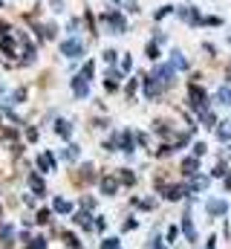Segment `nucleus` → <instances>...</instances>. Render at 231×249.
I'll return each instance as SVG.
<instances>
[{"instance_id":"f257e3e1","label":"nucleus","mask_w":231,"mask_h":249,"mask_svg":"<svg viewBox=\"0 0 231 249\" xmlns=\"http://www.w3.org/2000/svg\"><path fill=\"white\" fill-rule=\"evenodd\" d=\"M61 55H66V58H78V55H84V44H81L78 38H69V41L61 44Z\"/></svg>"},{"instance_id":"f03ea898","label":"nucleus","mask_w":231,"mask_h":249,"mask_svg":"<svg viewBox=\"0 0 231 249\" xmlns=\"http://www.w3.org/2000/svg\"><path fill=\"white\" fill-rule=\"evenodd\" d=\"M191 107H194V110H199V113H202V110L208 107L205 90H202V87H197V84H191Z\"/></svg>"},{"instance_id":"7ed1b4c3","label":"nucleus","mask_w":231,"mask_h":249,"mask_svg":"<svg viewBox=\"0 0 231 249\" xmlns=\"http://www.w3.org/2000/svg\"><path fill=\"white\" fill-rule=\"evenodd\" d=\"M171 81H173V67H171V64H168V67H159V70L153 72V84H159L162 90H165Z\"/></svg>"},{"instance_id":"20e7f679","label":"nucleus","mask_w":231,"mask_h":249,"mask_svg":"<svg viewBox=\"0 0 231 249\" xmlns=\"http://www.w3.org/2000/svg\"><path fill=\"white\" fill-rule=\"evenodd\" d=\"M104 23L113 29V35H121V32H124V18H121L118 12H110V15L104 18Z\"/></svg>"},{"instance_id":"39448f33","label":"nucleus","mask_w":231,"mask_h":249,"mask_svg":"<svg viewBox=\"0 0 231 249\" xmlns=\"http://www.w3.org/2000/svg\"><path fill=\"white\" fill-rule=\"evenodd\" d=\"M179 18H182V20H188V23H202V18H199V12H194L191 6H185V9H179Z\"/></svg>"},{"instance_id":"423d86ee","label":"nucleus","mask_w":231,"mask_h":249,"mask_svg":"<svg viewBox=\"0 0 231 249\" xmlns=\"http://www.w3.org/2000/svg\"><path fill=\"white\" fill-rule=\"evenodd\" d=\"M72 90H75V96H78V99H84V96L90 93V84L78 75V78H72Z\"/></svg>"},{"instance_id":"0eeeda50","label":"nucleus","mask_w":231,"mask_h":249,"mask_svg":"<svg viewBox=\"0 0 231 249\" xmlns=\"http://www.w3.org/2000/svg\"><path fill=\"white\" fill-rule=\"evenodd\" d=\"M38 168H41V171H52V168H55V157H52V154H41V157H38Z\"/></svg>"},{"instance_id":"6e6552de","label":"nucleus","mask_w":231,"mask_h":249,"mask_svg":"<svg viewBox=\"0 0 231 249\" xmlns=\"http://www.w3.org/2000/svg\"><path fill=\"white\" fill-rule=\"evenodd\" d=\"M197 168H199V157H188V160L182 162V171H185L188 177H194V174H197Z\"/></svg>"},{"instance_id":"1a4fd4ad","label":"nucleus","mask_w":231,"mask_h":249,"mask_svg":"<svg viewBox=\"0 0 231 249\" xmlns=\"http://www.w3.org/2000/svg\"><path fill=\"white\" fill-rule=\"evenodd\" d=\"M226 200H208V214H226Z\"/></svg>"},{"instance_id":"9d476101","label":"nucleus","mask_w":231,"mask_h":249,"mask_svg":"<svg viewBox=\"0 0 231 249\" xmlns=\"http://www.w3.org/2000/svg\"><path fill=\"white\" fill-rule=\"evenodd\" d=\"M133 145H136V136H133L130 130H124V133H121V151H127V154H130V151H133Z\"/></svg>"},{"instance_id":"9b49d317","label":"nucleus","mask_w":231,"mask_h":249,"mask_svg":"<svg viewBox=\"0 0 231 249\" xmlns=\"http://www.w3.org/2000/svg\"><path fill=\"white\" fill-rule=\"evenodd\" d=\"M182 232L188 235V241H197V232H194V223H191V217H188V214L182 217Z\"/></svg>"},{"instance_id":"f8f14e48","label":"nucleus","mask_w":231,"mask_h":249,"mask_svg":"<svg viewBox=\"0 0 231 249\" xmlns=\"http://www.w3.org/2000/svg\"><path fill=\"white\" fill-rule=\"evenodd\" d=\"M55 133H58V136H64V139H69V133H72L69 122H64V119H61V122H55Z\"/></svg>"},{"instance_id":"ddd939ff","label":"nucleus","mask_w":231,"mask_h":249,"mask_svg":"<svg viewBox=\"0 0 231 249\" xmlns=\"http://www.w3.org/2000/svg\"><path fill=\"white\" fill-rule=\"evenodd\" d=\"M171 67H173V70H185V67H188V61L182 58V53H173V58H171Z\"/></svg>"},{"instance_id":"4468645a","label":"nucleus","mask_w":231,"mask_h":249,"mask_svg":"<svg viewBox=\"0 0 231 249\" xmlns=\"http://www.w3.org/2000/svg\"><path fill=\"white\" fill-rule=\"evenodd\" d=\"M116 188H118V183H116L113 177H110V180H107V177L101 180V191H104V194H113Z\"/></svg>"},{"instance_id":"2eb2a0df","label":"nucleus","mask_w":231,"mask_h":249,"mask_svg":"<svg viewBox=\"0 0 231 249\" xmlns=\"http://www.w3.org/2000/svg\"><path fill=\"white\" fill-rule=\"evenodd\" d=\"M29 186H32V191H38V194H44V180H41L38 174H32V177H29Z\"/></svg>"},{"instance_id":"dca6fc26","label":"nucleus","mask_w":231,"mask_h":249,"mask_svg":"<svg viewBox=\"0 0 231 249\" xmlns=\"http://www.w3.org/2000/svg\"><path fill=\"white\" fill-rule=\"evenodd\" d=\"M75 223H78V226H84V229H87V226H93V220H90V214H87V212H78V214H75Z\"/></svg>"},{"instance_id":"f3484780","label":"nucleus","mask_w":231,"mask_h":249,"mask_svg":"<svg viewBox=\"0 0 231 249\" xmlns=\"http://www.w3.org/2000/svg\"><path fill=\"white\" fill-rule=\"evenodd\" d=\"M202 188H208V177H194L191 191H202Z\"/></svg>"},{"instance_id":"a211bd4d","label":"nucleus","mask_w":231,"mask_h":249,"mask_svg":"<svg viewBox=\"0 0 231 249\" xmlns=\"http://www.w3.org/2000/svg\"><path fill=\"white\" fill-rule=\"evenodd\" d=\"M185 191H188L185 186H173V188H168V197L171 200H179V197H185Z\"/></svg>"},{"instance_id":"6ab92c4d","label":"nucleus","mask_w":231,"mask_h":249,"mask_svg":"<svg viewBox=\"0 0 231 249\" xmlns=\"http://www.w3.org/2000/svg\"><path fill=\"white\" fill-rule=\"evenodd\" d=\"M55 212H61V214H69V212H72V206H69L66 200H61V197H58V200H55Z\"/></svg>"},{"instance_id":"aec40b11","label":"nucleus","mask_w":231,"mask_h":249,"mask_svg":"<svg viewBox=\"0 0 231 249\" xmlns=\"http://www.w3.org/2000/svg\"><path fill=\"white\" fill-rule=\"evenodd\" d=\"M217 99H220L223 105H226V102H231V90H229V87H220V90H217Z\"/></svg>"},{"instance_id":"412c9836","label":"nucleus","mask_w":231,"mask_h":249,"mask_svg":"<svg viewBox=\"0 0 231 249\" xmlns=\"http://www.w3.org/2000/svg\"><path fill=\"white\" fill-rule=\"evenodd\" d=\"M64 160H69V162H72V160H78V148H75V145H69V148L64 151Z\"/></svg>"},{"instance_id":"4be33fe9","label":"nucleus","mask_w":231,"mask_h":249,"mask_svg":"<svg viewBox=\"0 0 231 249\" xmlns=\"http://www.w3.org/2000/svg\"><path fill=\"white\" fill-rule=\"evenodd\" d=\"M148 58H150V61H156V58H159V50H156V44H148Z\"/></svg>"},{"instance_id":"5701e85b","label":"nucleus","mask_w":231,"mask_h":249,"mask_svg":"<svg viewBox=\"0 0 231 249\" xmlns=\"http://www.w3.org/2000/svg\"><path fill=\"white\" fill-rule=\"evenodd\" d=\"M90 75H93V61L84 64V72H81V78H84V81H90Z\"/></svg>"},{"instance_id":"b1692460","label":"nucleus","mask_w":231,"mask_h":249,"mask_svg":"<svg viewBox=\"0 0 231 249\" xmlns=\"http://www.w3.org/2000/svg\"><path fill=\"white\" fill-rule=\"evenodd\" d=\"M101 249H118V241L116 238H107V241H101Z\"/></svg>"},{"instance_id":"393cba45","label":"nucleus","mask_w":231,"mask_h":249,"mask_svg":"<svg viewBox=\"0 0 231 249\" xmlns=\"http://www.w3.org/2000/svg\"><path fill=\"white\" fill-rule=\"evenodd\" d=\"M29 249H47V241H44V238H35V241H32V247Z\"/></svg>"},{"instance_id":"a878e982","label":"nucleus","mask_w":231,"mask_h":249,"mask_svg":"<svg viewBox=\"0 0 231 249\" xmlns=\"http://www.w3.org/2000/svg\"><path fill=\"white\" fill-rule=\"evenodd\" d=\"M202 154H205V145H202V142H197V145H194V157H202Z\"/></svg>"},{"instance_id":"bb28decb","label":"nucleus","mask_w":231,"mask_h":249,"mask_svg":"<svg viewBox=\"0 0 231 249\" xmlns=\"http://www.w3.org/2000/svg\"><path fill=\"white\" fill-rule=\"evenodd\" d=\"M104 61H107V64H116V50H107V53H104Z\"/></svg>"},{"instance_id":"cd10ccee","label":"nucleus","mask_w":231,"mask_h":249,"mask_svg":"<svg viewBox=\"0 0 231 249\" xmlns=\"http://www.w3.org/2000/svg\"><path fill=\"white\" fill-rule=\"evenodd\" d=\"M217 136H220V139H231V130H229V127H220V130H217Z\"/></svg>"},{"instance_id":"c85d7f7f","label":"nucleus","mask_w":231,"mask_h":249,"mask_svg":"<svg viewBox=\"0 0 231 249\" xmlns=\"http://www.w3.org/2000/svg\"><path fill=\"white\" fill-rule=\"evenodd\" d=\"M168 12H171V6H162V9H159V12H156V20H162V18H165V15H168Z\"/></svg>"},{"instance_id":"c756f323","label":"nucleus","mask_w":231,"mask_h":249,"mask_svg":"<svg viewBox=\"0 0 231 249\" xmlns=\"http://www.w3.org/2000/svg\"><path fill=\"white\" fill-rule=\"evenodd\" d=\"M223 174H229V171H226V165H223V162H220V165H217V168H214V177H223Z\"/></svg>"},{"instance_id":"7c9ffc66","label":"nucleus","mask_w":231,"mask_h":249,"mask_svg":"<svg viewBox=\"0 0 231 249\" xmlns=\"http://www.w3.org/2000/svg\"><path fill=\"white\" fill-rule=\"evenodd\" d=\"M38 220H41V223H47V220H50V212H47V209H44V212H38Z\"/></svg>"},{"instance_id":"2f4dec72","label":"nucleus","mask_w":231,"mask_h":249,"mask_svg":"<svg viewBox=\"0 0 231 249\" xmlns=\"http://www.w3.org/2000/svg\"><path fill=\"white\" fill-rule=\"evenodd\" d=\"M150 249H165L162 244H150Z\"/></svg>"}]
</instances>
